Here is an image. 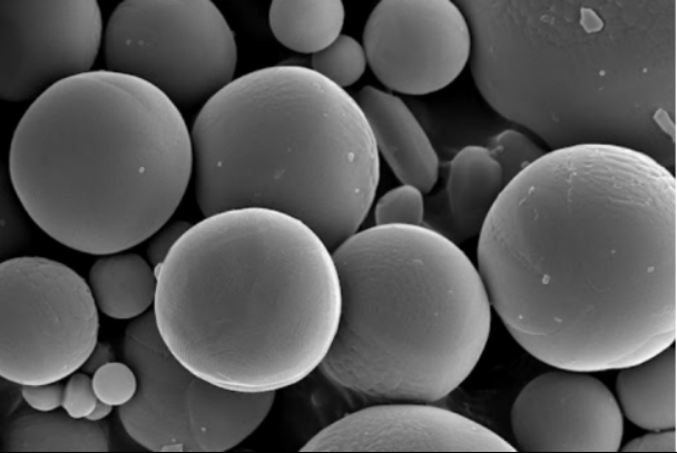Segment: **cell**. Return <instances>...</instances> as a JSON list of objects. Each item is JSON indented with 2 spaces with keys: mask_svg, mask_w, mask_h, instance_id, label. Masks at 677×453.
<instances>
[{
  "mask_svg": "<svg viewBox=\"0 0 677 453\" xmlns=\"http://www.w3.org/2000/svg\"><path fill=\"white\" fill-rule=\"evenodd\" d=\"M674 171L626 147L544 152L479 234L478 270L514 341L556 368L619 370L675 344Z\"/></svg>",
  "mask_w": 677,
  "mask_h": 453,
  "instance_id": "1",
  "label": "cell"
},
{
  "mask_svg": "<svg viewBox=\"0 0 677 453\" xmlns=\"http://www.w3.org/2000/svg\"><path fill=\"white\" fill-rule=\"evenodd\" d=\"M488 105L552 149L602 144L674 171L676 0H459Z\"/></svg>",
  "mask_w": 677,
  "mask_h": 453,
  "instance_id": "2",
  "label": "cell"
},
{
  "mask_svg": "<svg viewBox=\"0 0 677 453\" xmlns=\"http://www.w3.org/2000/svg\"><path fill=\"white\" fill-rule=\"evenodd\" d=\"M155 273L164 342L185 367L222 387L276 392L296 384L320 367L337 329L332 252L281 211L205 217Z\"/></svg>",
  "mask_w": 677,
  "mask_h": 453,
  "instance_id": "3",
  "label": "cell"
},
{
  "mask_svg": "<svg viewBox=\"0 0 677 453\" xmlns=\"http://www.w3.org/2000/svg\"><path fill=\"white\" fill-rule=\"evenodd\" d=\"M192 174L179 108L153 85L108 69L36 98L9 150L10 183L29 217L91 255L148 239L179 206Z\"/></svg>",
  "mask_w": 677,
  "mask_h": 453,
  "instance_id": "4",
  "label": "cell"
},
{
  "mask_svg": "<svg viewBox=\"0 0 677 453\" xmlns=\"http://www.w3.org/2000/svg\"><path fill=\"white\" fill-rule=\"evenodd\" d=\"M190 139L204 217L281 211L333 252L374 203L380 156L369 124L356 99L312 68L277 65L233 79L203 104Z\"/></svg>",
  "mask_w": 677,
  "mask_h": 453,
  "instance_id": "5",
  "label": "cell"
},
{
  "mask_svg": "<svg viewBox=\"0 0 677 453\" xmlns=\"http://www.w3.org/2000/svg\"><path fill=\"white\" fill-rule=\"evenodd\" d=\"M341 287L336 333L320 368L377 402L434 403L471 374L491 303L459 245L423 226L375 225L332 252Z\"/></svg>",
  "mask_w": 677,
  "mask_h": 453,
  "instance_id": "6",
  "label": "cell"
},
{
  "mask_svg": "<svg viewBox=\"0 0 677 453\" xmlns=\"http://www.w3.org/2000/svg\"><path fill=\"white\" fill-rule=\"evenodd\" d=\"M122 354L138 387L118 415L127 434L150 451L233 449L255 432L275 401L274 391L222 387L185 367L164 342L154 311L128 324Z\"/></svg>",
  "mask_w": 677,
  "mask_h": 453,
  "instance_id": "7",
  "label": "cell"
},
{
  "mask_svg": "<svg viewBox=\"0 0 677 453\" xmlns=\"http://www.w3.org/2000/svg\"><path fill=\"white\" fill-rule=\"evenodd\" d=\"M107 69L139 78L177 107L206 102L237 65L234 32L209 0H125L104 31Z\"/></svg>",
  "mask_w": 677,
  "mask_h": 453,
  "instance_id": "8",
  "label": "cell"
},
{
  "mask_svg": "<svg viewBox=\"0 0 677 453\" xmlns=\"http://www.w3.org/2000/svg\"><path fill=\"white\" fill-rule=\"evenodd\" d=\"M99 317L89 284L39 256L0 265V374L20 385L75 373L97 344Z\"/></svg>",
  "mask_w": 677,
  "mask_h": 453,
  "instance_id": "9",
  "label": "cell"
},
{
  "mask_svg": "<svg viewBox=\"0 0 677 453\" xmlns=\"http://www.w3.org/2000/svg\"><path fill=\"white\" fill-rule=\"evenodd\" d=\"M102 40L95 0H1V99L35 100L56 83L91 71Z\"/></svg>",
  "mask_w": 677,
  "mask_h": 453,
  "instance_id": "10",
  "label": "cell"
},
{
  "mask_svg": "<svg viewBox=\"0 0 677 453\" xmlns=\"http://www.w3.org/2000/svg\"><path fill=\"white\" fill-rule=\"evenodd\" d=\"M363 47L384 86L425 95L445 88L462 72L470 59L471 31L450 0H382L365 22Z\"/></svg>",
  "mask_w": 677,
  "mask_h": 453,
  "instance_id": "11",
  "label": "cell"
},
{
  "mask_svg": "<svg viewBox=\"0 0 677 453\" xmlns=\"http://www.w3.org/2000/svg\"><path fill=\"white\" fill-rule=\"evenodd\" d=\"M520 451L614 452L624 435L612 392L589 372L557 368L526 384L510 413Z\"/></svg>",
  "mask_w": 677,
  "mask_h": 453,
  "instance_id": "12",
  "label": "cell"
},
{
  "mask_svg": "<svg viewBox=\"0 0 677 453\" xmlns=\"http://www.w3.org/2000/svg\"><path fill=\"white\" fill-rule=\"evenodd\" d=\"M301 451H493L513 445L482 424L420 402H383L336 420Z\"/></svg>",
  "mask_w": 677,
  "mask_h": 453,
  "instance_id": "13",
  "label": "cell"
},
{
  "mask_svg": "<svg viewBox=\"0 0 677 453\" xmlns=\"http://www.w3.org/2000/svg\"><path fill=\"white\" fill-rule=\"evenodd\" d=\"M507 184L485 146H464L448 165L444 187L425 199L422 225L460 245L480 234Z\"/></svg>",
  "mask_w": 677,
  "mask_h": 453,
  "instance_id": "14",
  "label": "cell"
},
{
  "mask_svg": "<svg viewBox=\"0 0 677 453\" xmlns=\"http://www.w3.org/2000/svg\"><path fill=\"white\" fill-rule=\"evenodd\" d=\"M356 101L376 150L402 184L430 193L439 177V157L424 128L396 95L364 86Z\"/></svg>",
  "mask_w": 677,
  "mask_h": 453,
  "instance_id": "15",
  "label": "cell"
},
{
  "mask_svg": "<svg viewBox=\"0 0 677 453\" xmlns=\"http://www.w3.org/2000/svg\"><path fill=\"white\" fill-rule=\"evenodd\" d=\"M616 393L625 416L648 431L676 426L675 345L639 363L619 368Z\"/></svg>",
  "mask_w": 677,
  "mask_h": 453,
  "instance_id": "16",
  "label": "cell"
},
{
  "mask_svg": "<svg viewBox=\"0 0 677 453\" xmlns=\"http://www.w3.org/2000/svg\"><path fill=\"white\" fill-rule=\"evenodd\" d=\"M88 277L97 307L111 318H136L155 303V268L137 254H107L92 264Z\"/></svg>",
  "mask_w": 677,
  "mask_h": 453,
  "instance_id": "17",
  "label": "cell"
},
{
  "mask_svg": "<svg viewBox=\"0 0 677 453\" xmlns=\"http://www.w3.org/2000/svg\"><path fill=\"white\" fill-rule=\"evenodd\" d=\"M106 429L88 418H75L65 410H23L9 422L2 450L22 451H109Z\"/></svg>",
  "mask_w": 677,
  "mask_h": 453,
  "instance_id": "18",
  "label": "cell"
},
{
  "mask_svg": "<svg viewBox=\"0 0 677 453\" xmlns=\"http://www.w3.org/2000/svg\"><path fill=\"white\" fill-rule=\"evenodd\" d=\"M345 10L341 0H274L268 20L274 37L291 50L315 53L340 35Z\"/></svg>",
  "mask_w": 677,
  "mask_h": 453,
  "instance_id": "19",
  "label": "cell"
},
{
  "mask_svg": "<svg viewBox=\"0 0 677 453\" xmlns=\"http://www.w3.org/2000/svg\"><path fill=\"white\" fill-rule=\"evenodd\" d=\"M312 69L344 89L363 75L367 59L363 45L347 35H340L324 49L313 53Z\"/></svg>",
  "mask_w": 677,
  "mask_h": 453,
  "instance_id": "20",
  "label": "cell"
},
{
  "mask_svg": "<svg viewBox=\"0 0 677 453\" xmlns=\"http://www.w3.org/2000/svg\"><path fill=\"white\" fill-rule=\"evenodd\" d=\"M485 147L501 166L508 183L544 154L532 138L518 129L497 132Z\"/></svg>",
  "mask_w": 677,
  "mask_h": 453,
  "instance_id": "21",
  "label": "cell"
},
{
  "mask_svg": "<svg viewBox=\"0 0 677 453\" xmlns=\"http://www.w3.org/2000/svg\"><path fill=\"white\" fill-rule=\"evenodd\" d=\"M424 205L425 199L419 188L402 184L387 190L375 203V225H422Z\"/></svg>",
  "mask_w": 677,
  "mask_h": 453,
  "instance_id": "22",
  "label": "cell"
},
{
  "mask_svg": "<svg viewBox=\"0 0 677 453\" xmlns=\"http://www.w3.org/2000/svg\"><path fill=\"white\" fill-rule=\"evenodd\" d=\"M92 386L99 401L110 406H121L135 396L138 380L127 363L110 362L96 371Z\"/></svg>",
  "mask_w": 677,
  "mask_h": 453,
  "instance_id": "23",
  "label": "cell"
},
{
  "mask_svg": "<svg viewBox=\"0 0 677 453\" xmlns=\"http://www.w3.org/2000/svg\"><path fill=\"white\" fill-rule=\"evenodd\" d=\"M92 378L86 373H75L68 380L62 398V408L75 418H86L98 403Z\"/></svg>",
  "mask_w": 677,
  "mask_h": 453,
  "instance_id": "24",
  "label": "cell"
},
{
  "mask_svg": "<svg viewBox=\"0 0 677 453\" xmlns=\"http://www.w3.org/2000/svg\"><path fill=\"white\" fill-rule=\"evenodd\" d=\"M6 177L2 175L1 180V247H12L20 244L24 236L23 217L19 210L18 196L12 188L7 185Z\"/></svg>",
  "mask_w": 677,
  "mask_h": 453,
  "instance_id": "25",
  "label": "cell"
},
{
  "mask_svg": "<svg viewBox=\"0 0 677 453\" xmlns=\"http://www.w3.org/2000/svg\"><path fill=\"white\" fill-rule=\"evenodd\" d=\"M190 226L185 220L166 223L149 237L147 258L154 268L165 260L170 249Z\"/></svg>",
  "mask_w": 677,
  "mask_h": 453,
  "instance_id": "26",
  "label": "cell"
},
{
  "mask_svg": "<svg viewBox=\"0 0 677 453\" xmlns=\"http://www.w3.org/2000/svg\"><path fill=\"white\" fill-rule=\"evenodd\" d=\"M63 390L59 382L29 384L21 386V395L31 408L48 412L62 405Z\"/></svg>",
  "mask_w": 677,
  "mask_h": 453,
  "instance_id": "27",
  "label": "cell"
},
{
  "mask_svg": "<svg viewBox=\"0 0 677 453\" xmlns=\"http://www.w3.org/2000/svg\"><path fill=\"white\" fill-rule=\"evenodd\" d=\"M622 451L630 452H675L676 451V433L675 429L663 431H650L645 435L629 441Z\"/></svg>",
  "mask_w": 677,
  "mask_h": 453,
  "instance_id": "28",
  "label": "cell"
},
{
  "mask_svg": "<svg viewBox=\"0 0 677 453\" xmlns=\"http://www.w3.org/2000/svg\"><path fill=\"white\" fill-rule=\"evenodd\" d=\"M114 358L115 355L110 344L106 342L97 343L86 362L82 364L81 370L88 375H94L100 367L114 362Z\"/></svg>",
  "mask_w": 677,
  "mask_h": 453,
  "instance_id": "29",
  "label": "cell"
},
{
  "mask_svg": "<svg viewBox=\"0 0 677 453\" xmlns=\"http://www.w3.org/2000/svg\"><path fill=\"white\" fill-rule=\"evenodd\" d=\"M112 406L98 401L92 412L86 417L89 421L98 422L105 417H107L111 412Z\"/></svg>",
  "mask_w": 677,
  "mask_h": 453,
  "instance_id": "30",
  "label": "cell"
}]
</instances>
